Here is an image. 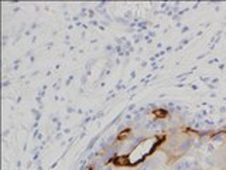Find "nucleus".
<instances>
[{"mask_svg":"<svg viewBox=\"0 0 226 170\" xmlns=\"http://www.w3.org/2000/svg\"><path fill=\"white\" fill-rule=\"evenodd\" d=\"M225 162H226V155H225Z\"/></svg>","mask_w":226,"mask_h":170,"instance_id":"nucleus-1","label":"nucleus"}]
</instances>
